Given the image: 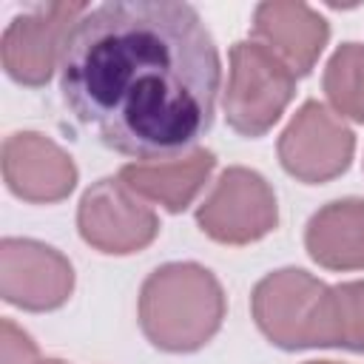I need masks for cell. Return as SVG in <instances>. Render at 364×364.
<instances>
[{"instance_id": "obj_18", "label": "cell", "mask_w": 364, "mask_h": 364, "mask_svg": "<svg viewBox=\"0 0 364 364\" xmlns=\"http://www.w3.org/2000/svg\"><path fill=\"white\" fill-rule=\"evenodd\" d=\"M307 364H336V361H307Z\"/></svg>"}, {"instance_id": "obj_5", "label": "cell", "mask_w": 364, "mask_h": 364, "mask_svg": "<svg viewBox=\"0 0 364 364\" xmlns=\"http://www.w3.org/2000/svg\"><path fill=\"white\" fill-rule=\"evenodd\" d=\"M279 222L276 193L267 179L250 168L233 165L219 173L213 191L196 208V225L222 245H250L267 236Z\"/></svg>"}, {"instance_id": "obj_2", "label": "cell", "mask_w": 364, "mask_h": 364, "mask_svg": "<svg viewBox=\"0 0 364 364\" xmlns=\"http://www.w3.org/2000/svg\"><path fill=\"white\" fill-rule=\"evenodd\" d=\"M225 290L219 279L196 262L156 267L139 290V327L165 353H193L222 327Z\"/></svg>"}, {"instance_id": "obj_11", "label": "cell", "mask_w": 364, "mask_h": 364, "mask_svg": "<svg viewBox=\"0 0 364 364\" xmlns=\"http://www.w3.org/2000/svg\"><path fill=\"white\" fill-rule=\"evenodd\" d=\"M330 37L327 20L293 0L259 3L253 11V40L273 51L296 77L310 74Z\"/></svg>"}, {"instance_id": "obj_13", "label": "cell", "mask_w": 364, "mask_h": 364, "mask_svg": "<svg viewBox=\"0 0 364 364\" xmlns=\"http://www.w3.org/2000/svg\"><path fill=\"white\" fill-rule=\"evenodd\" d=\"M304 247L327 270H364V199H336L316 210Z\"/></svg>"}, {"instance_id": "obj_15", "label": "cell", "mask_w": 364, "mask_h": 364, "mask_svg": "<svg viewBox=\"0 0 364 364\" xmlns=\"http://www.w3.org/2000/svg\"><path fill=\"white\" fill-rule=\"evenodd\" d=\"M338 316V347L364 353V282H344L333 287Z\"/></svg>"}, {"instance_id": "obj_12", "label": "cell", "mask_w": 364, "mask_h": 364, "mask_svg": "<svg viewBox=\"0 0 364 364\" xmlns=\"http://www.w3.org/2000/svg\"><path fill=\"white\" fill-rule=\"evenodd\" d=\"M216 168V156L208 148H196L176 159L159 162H131L122 165L119 179L145 202L162 205L171 213H182L196 193L205 188L210 171Z\"/></svg>"}, {"instance_id": "obj_17", "label": "cell", "mask_w": 364, "mask_h": 364, "mask_svg": "<svg viewBox=\"0 0 364 364\" xmlns=\"http://www.w3.org/2000/svg\"><path fill=\"white\" fill-rule=\"evenodd\" d=\"M37 364H65V361H60V358H43V361H37Z\"/></svg>"}, {"instance_id": "obj_7", "label": "cell", "mask_w": 364, "mask_h": 364, "mask_svg": "<svg viewBox=\"0 0 364 364\" xmlns=\"http://www.w3.org/2000/svg\"><path fill=\"white\" fill-rule=\"evenodd\" d=\"M77 228L85 245L100 253L128 256L148 247L159 233L154 208L139 199L119 176L94 182L77 208Z\"/></svg>"}, {"instance_id": "obj_4", "label": "cell", "mask_w": 364, "mask_h": 364, "mask_svg": "<svg viewBox=\"0 0 364 364\" xmlns=\"http://www.w3.org/2000/svg\"><path fill=\"white\" fill-rule=\"evenodd\" d=\"M225 119L242 136L267 134L296 91V74L262 43L239 40L230 48Z\"/></svg>"}, {"instance_id": "obj_1", "label": "cell", "mask_w": 364, "mask_h": 364, "mask_svg": "<svg viewBox=\"0 0 364 364\" xmlns=\"http://www.w3.org/2000/svg\"><path fill=\"white\" fill-rule=\"evenodd\" d=\"M222 63L188 3L114 0L88 9L60 63L68 111L131 159H176L210 131Z\"/></svg>"}, {"instance_id": "obj_16", "label": "cell", "mask_w": 364, "mask_h": 364, "mask_svg": "<svg viewBox=\"0 0 364 364\" xmlns=\"http://www.w3.org/2000/svg\"><path fill=\"white\" fill-rule=\"evenodd\" d=\"M3 364H37V344L11 318H3Z\"/></svg>"}, {"instance_id": "obj_3", "label": "cell", "mask_w": 364, "mask_h": 364, "mask_svg": "<svg viewBox=\"0 0 364 364\" xmlns=\"http://www.w3.org/2000/svg\"><path fill=\"white\" fill-rule=\"evenodd\" d=\"M250 313L262 336L282 350L338 347L333 287L301 267L267 273L250 293Z\"/></svg>"}, {"instance_id": "obj_8", "label": "cell", "mask_w": 364, "mask_h": 364, "mask_svg": "<svg viewBox=\"0 0 364 364\" xmlns=\"http://www.w3.org/2000/svg\"><path fill=\"white\" fill-rule=\"evenodd\" d=\"M355 136L327 105L307 100L279 136L282 168L304 185H321L350 168Z\"/></svg>"}, {"instance_id": "obj_9", "label": "cell", "mask_w": 364, "mask_h": 364, "mask_svg": "<svg viewBox=\"0 0 364 364\" xmlns=\"http://www.w3.org/2000/svg\"><path fill=\"white\" fill-rule=\"evenodd\" d=\"M74 290L71 262L34 239H3L0 245V296L23 310H57Z\"/></svg>"}, {"instance_id": "obj_14", "label": "cell", "mask_w": 364, "mask_h": 364, "mask_svg": "<svg viewBox=\"0 0 364 364\" xmlns=\"http://www.w3.org/2000/svg\"><path fill=\"white\" fill-rule=\"evenodd\" d=\"M324 94L336 114L364 122V46L344 43L333 51L324 68Z\"/></svg>"}, {"instance_id": "obj_6", "label": "cell", "mask_w": 364, "mask_h": 364, "mask_svg": "<svg viewBox=\"0 0 364 364\" xmlns=\"http://www.w3.org/2000/svg\"><path fill=\"white\" fill-rule=\"evenodd\" d=\"M85 11V3H48L17 14L0 43L6 74L28 88L46 85L63 63L65 43Z\"/></svg>"}, {"instance_id": "obj_10", "label": "cell", "mask_w": 364, "mask_h": 364, "mask_svg": "<svg viewBox=\"0 0 364 364\" xmlns=\"http://www.w3.org/2000/svg\"><path fill=\"white\" fill-rule=\"evenodd\" d=\"M3 179L14 196L34 205L65 199L77 185L71 156L37 131H20L3 142Z\"/></svg>"}]
</instances>
